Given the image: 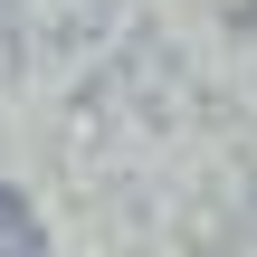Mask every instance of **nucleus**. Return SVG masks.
Returning <instances> with one entry per match:
<instances>
[{"mask_svg": "<svg viewBox=\"0 0 257 257\" xmlns=\"http://www.w3.org/2000/svg\"><path fill=\"white\" fill-rule=\"evenodd\" d=\"M0 257H48V238H38V210H29L19 191H0Z\"/></svg>", "mask_w": 257, "mask_h": 257, "instance_id": "obj_1", "label": "nucleus"}]
</instances>
